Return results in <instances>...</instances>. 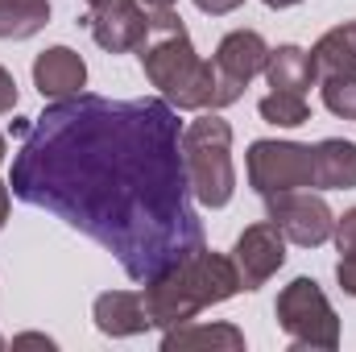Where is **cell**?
I'll return each instance as SVG.
<instances>
[{
	"label": "cell",
	"instance_id": "6da1fadb",
	"mask_svg": "<svg viewBox=\"0 0 356 352\" xmlns=\"http://www.w3.org/2000/svg\"><path fill=\"white\" fill-rule=\"evenodd\" d=\"M8 186L104 245L141 286L203 245L170 99H50L21 133Z\"/></svg>",
	"mask_w": 356,
	"mask_h": 352
},
{
	"label": "cell",
	"instance_id": "7a4b0ae2",
	"mask_svg": "<svg viewBox=\"0 0 356 352\" xmlns=\"http://www.w3.org/2000/svg\"><path fill=\"white\" fill-rule=\"evenodd\" d=\"M149 17V33L137 46L141 71L154 88L162 91L175 108L182 112H220L228 104H236L245 95V83L224 75L216 63L195 54V42L182 25L175 8H158L145 13Z\"/></svg>",
	"mask_w": 356,
	"mask_h": 352
},
{
	"label": "cell",
	"instance_id": "3957f363",
	"mask_svg": "<svg viewBox=\"0 0 356 352\" xmlns=\"http://www.w3.org/2000/svg\"><path fill=\"white\" fill-rule=\"evenodd\" d=\"M241 290H245V282H241L236 262L199 245L191 257H182L166 273L149 278L141 298H145L149 323L166 332V328H178V323H191L203 307H220V303L236 298Z\"/></svg>",
	"mask_w": 356,
	"mask_h": 352
},
{
	"label": "cell",
	"instance_id": "277c9868",
	"mask_svg": "<svg viewBox=\"0 0 356 352\" xmlns=\"http://www.w3.org/2000/svg\"><path fill=\"white\" fill-rule=\"evenodd\" d=\"M182 166L199 207H228L236 195V166H232V125L216 112H203L182 129Z\"/></svg>",
	"mask_w": 356,
	"mask_h": 352
},
{
	"label": "cell",
	"instance_id": "5b68a950",
	"mask_svg": "<svg viewBox=\"0 0 356 352\" xmlns=\"http://www.w3.org/2000/svg\"><path fill=\"white\" fill-rule=\"evenodd\" d=\"M277 328L290 336L294 349H340V319L315 278H294L277 294Z\"/></svg>",
	"mask_w": 356,
	"mask_h": 352
},
{
	"label": "cell",
	"instance_id": "8992f818",
	"mask_svg": "<svg viewBox=\"0 0 356 352\" xmlns=\"http://www.w3.org/2000/svg\"><path fill=\"white\" fill-rule=\"evenodd\" d=\"M249 186L266 199L282 191H311L315 186V145L302 141H253L245 154Z\"/></svg>",
	"mask_w": 356,
	"mask_h": 352
},
{
	"label": "cell",
	"instance_id": "52a82bcc",
	"mask_svg": "<svg viewBox=\"0 0 356 352\" xmlns=\"http://www.w3.org/2000/svg\"><path fill=\"white\" fill-rule=\"evenodd\" d=\"M266 220H273L282 228V237L290 245H302V249H315V245L332 241V228H336V216H332L327 199L311 195V191L266 195Z\"/></svg>",
	"mask_w": 356,
	"mask_h": 352
},
{
	"label": "cell",
	"instance_id": "ba28073f",
	"mask_svg": "<svg viewBox=\"0 0 356 352\" xmlns=\"http://www.w3.org/2000/svg\"><path fill=\"white\" fill-rule=\"evenodd\" d=\"M83 25L95 38V46L108 54H129L149 33V17L137 0H91Z\"/></svg>",
	"mask_w": 356,
	"mask_h": 352
},
{
	"label": "cell",
	"instance_id": "9c48e42d",
	"mask_svg": "<svg viewBox=\"0 0 356 352\" xmlns=\"http://www.w3.org/2000/svg\"><path fill=\"white\" fill-rule=\"evenodd\" d=\"M232 262L241 269V282L245 290H257L266 286L269 278L286 265V237L273 220H261V224H249L241 237H236V249H232Z\"/></svg>",
	"mask_w": 356,
	"mask_h": 352
},
{
	"label": "cell",
	"instance_id": "30bf717a",
	"mask_svg": "<svg viewBox=\"0 0 356 352\" xmlns=\"http://www.w3.org/2000/svg\"><path fill=\"white\" fill-rule=\"evenodd\" d=\"M33 88L42 99H67L88 88V63L71 46H50L33 58Z\"/></svg>",
	"mask_w": 356,
	"mask_h": 352
},
{
	"label": "cell",
	"instance_id": "8fae6325",
	"mask_svg": "<svg viewBox=\"0 0 356 352\" xmlns=\"http://www.w3.org/2000/svg\"><path fill=\"white\" fill-rule=\"evenodd\" d=\"M91 319L104 336L112 340H124V336H141L149 332V311H145V298L137 290H104L95 303H91Z\"/></svg>",
	"mask_w": 356,
	"mask_h": 352
},
{
	"label": "cell",
	"instance_id": "7c38bea8",
	"mask_svg": "<svg viewBox=\"0 0 356 352\" xmlns=\"http://www.w3.org/2000/svg\"><path fill=\"white\" fill-rule=\"evenodd\" d=\"M266 58H269V46L266 38L257 33V29H232V33H224V42L216 46V67L224 71V75H232V79H241L245 88L266 71Z\"/></svg>",
	"mask_w": 356,
	"mask_h": 352
},
{
	"label": "cell",
	"instance_id": "4fadbf2b",
	"mask_svg": "<svg viewBox=\"0 0 356 352\" xmlns=\"http://www.w3.org/2000/svg\"><path fill=\"white\" fill-rule=\"evenodd\" d=\"M191 349H224L245 352V332L232 323H178L162 332V352H191Z\"/></svg>",
	"mask_w": 356,
	"mask_h": 352
},
{
	"label": "cell",
	"instance_id": "5bb4252c",
	"mask_svg": "<svg viewBox=\"0 0 356 352\" xmlns=\"http://www.w3.org/2000/svg\"><path fill=\"white\" fill-rule=\"evenodd\" d=\"M315 191H356V145L327 137L315 145Z\"/></svg>",
	"mask_w": 356,
	"mask_h": 352
},
{
	"label": "cell",
	"instance_id": "9a60e30c",
	"mask_svg": "<svg viewBox=\"0 0 356 352\" xmlns=\"http://www.w3.org/2000/svg\"><path fill=\"white\" fill-rule=\"evenodd\" d=\"M261 75H266V83L273 91H298V95H307L311 83H319L311 50H302V46H277V50H269Z\"/></svg>",
	"mask_w": 356,
	"mask_h": 352
},
{
	"label": "cell",
	"instance_id": "2e32d148",
	"mask_svg": "<svg viewBox=\"0 0 356 352\" xmlns=\"http://www.w3.org/2000/svg\"><path fill=\"white\" fill-rule=\"evenodd\" d=\"M50 25V0H0V42H25Z\"/></svg>",
	"mask_w": 356,
	"mask_h": 352
},
{
	"label": "cell",
	"instance_id": "e0dca14e",
	"mask_svg": "<svg viewBox=\"0 0 356 352\" xmlns=\"http://www.w3.org/2000/svg\"><path fill=\"white\" fill-rule=\"evenodd\" d=\"M311 63H315V75L319 79H332V75H356V50L348 46V38L336 29H327L315 46H311Z\"/></svg>",
	"mask_w": 356,
	"mask_h": 352
},
{
	"label": "cell",
	"instance_id": "ac0fdd59",
	"mask_svg": "<svg viewBox=\"0 0 356 352\" xmlns=\"http://www.w3.org/2000/svg\"><path fill=\"white\" fill-rule=\"evenodd\" d=\"M332 241H336V282L340 290L356 298V207H348L344 216H336V228H332Z\"/></svg>",
	"mask_w": 356,
	"mask_h": 352
},
{
	"label": "cell",
	"instance_id": "d6986e66",
	"mask_svg": "<svg viewBox=\"0 0 356 352\" xmlns=\"http://www.w3.org/2000/svg\"><path fill=\"white\" fill-rule=\"evenodd\" d=\"M257 112H261V120L277 125V129H298L311 120V104L298 91H269V95H261Z\"/></svg>",
	"mask_w": 356,
	"mask_h": 352
},
{
	"label": "cell",
	"instance_id": "ffe728a7",
	"mask_svg": "<svg viewBox=\"0 0 356 352\" xmlns=\"http://www.w3.org/2000/svg\"><path fill=\"white\" fill-rule=\"evenodd\" d=\"M323 83V104L332 116L340 120H356V75H332V79H319Z\"/></svg>",
	"mask_w": 356,
	"mask_h": 352
},
{
	"label": "cell",
	"instance_id": "44dd1931",
	"mask_svg": "<svg viewBox=\"0 0 356 352\" xmlns=\"http://www.w3.org/2000/svg\"><path fill=\"white\" fill-rule=\"evenodd\" d=\"M13 108H17V79L0 67V116L13 112Z\"/></svg>",
	"mask_w": 356,
	"mask_h": 352
},
{
	"label": "cell",
	"instance_id": "7402d4cb",
	"mask_svg": "<svg viewBox=\"0 0 356 352\" xmlns=\"http://www.w3.org/2000/svg\"><path fill=\"white\" fill-rule=\"evenodd\" d=\"M245 0H195L199 13H211V17H224V13H236Z\"/></svg>",
	"mask_w": 356,
	"mask_h": 352
},
{
	"label": "cell",
	"instance_id": "603a6c76",
	"mask_svg": "<svg viewBox=\"0 0 356 352\" xmlns=\"http://www.w3.org/2000/svg\"><path fill=\"white\" fill-rule=\"evenodd\" d=\"M13 349H54V340L50 336H42V332H21V336H13Z\"/></svg>",
	"mask_w": 356,
	"mask_h": 352
},
{
	"label": "cell",
	"instance_id": "cb8c5ba5",
	"mask_svg": "<svg viewBox=\"0 0 356 352\" xmlns=\"http://www.w3.org/2000/svg\"><path fill=\"white\" fill-rule=\"evenodd\" d=\"M8 207H13V186L0 178V228L8 224Z\"/></svg>",
	"mask_w": 356,
	"mask_h": 352
},
{
	"label": "cell",
	"instance_id": "d4e9b609",
	"mask_svg": "<svg viewBox=\"0 0 356 352\" xmlns=\"http://www.w3.org/2000/svg\"><path fill=\"white\" fill-rule=\"evenodd\" d=\"M137 4H141L145 13H158V8H175L178 0H137Z\"/></svg>",
	"mask_w": 356,
	"mask_h": 352
},
{
	"label": "cell",
	"instance_id": "484cf974",
	"mask_svg": "<svg viewBox=\"0 0 356 352\" xmlns=\"http://www.w3.org/2000/svg\"><path fill=\"white\" fill-rule=\"evenodd\" d=\"M340 33L348 38V46H353V50H356V21H348V25H340Z\"/></svg>",
	"mask_w": 356,
	"mask_h": 352
},
{
	"label": "cell",
	"instance_id": "4316f807",
	"mask_svg": "<svg viewBox=\"0 0 356 352\" xmlns=\"http://www.w3.org/2000/svg\"><path fill=\"white\" fill-rule=\"evenodd\" d=\"M294 4H302V0H266V8H294Z\"/></svg>",
	"mask_w": 356,
	"mask_h": 352
},
{
	"label": "cell",
	"instance_id": "83f0119b",
	"mask_svg": "<svg viewBox=\"0 0 356 352\" xmlns=\"http://www.w3.org/2000/svg\"><path fill=\"white\" fill-rule=\"evenodd\" d=\"M8 158V141H4V133H0V162Z\"/></svg>",
	"mask_w": 356,
	"mask_h": 352
},
{
	"label": "cell",
	"instance_id": "f1b7e54d",
	"mask_svg": "<svg viewBox=\"0 0 356 352\" xmlns=\"http://www.w3.org/2000/svg\"><path fill=\"white\" fill-rule=\"evenodd\" d=\"M0 349H4V336H0Z\"/></svg>",
	"mask_w": 356,
	"mask_h": 352
},
{
	"label": "cell",
	"instance_id": "f546056e",
	"mask_svg": "<svg viewBox=\"0 0 356 352\" xmlns=\"http://www.w3.org/2000/svg\"><path fill=\"white\" fill-rule=\"evenodd\" d=\"M88 4H91V0H88Z\"/></svg>",
	"mask_w": 356,
	"mask_h": 352
}]
</instances>
